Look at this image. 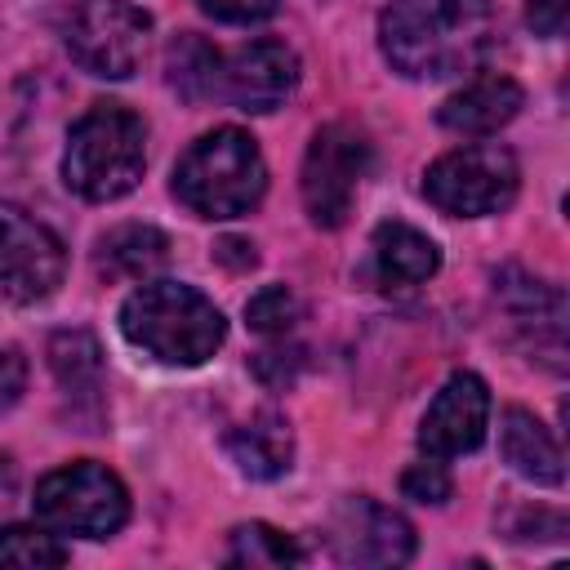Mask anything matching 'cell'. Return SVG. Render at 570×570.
Segmentation results:
<instances>
[{
  "instance_id": "4",
  "label": "cell",
  "mask_w": 570,
  "mask_h": 570,
  "mask_svg": "<svg viewBox=\"0 0 570 570\" xmlns=\"http://www.w3.org/2000/svg\"><path fill=\"white\" fill-rule=\"evenodd\" d=\"M174 196L200 214V218H240L249 214L267 191V165L258 142L236 129H209L200 134L174 165Z\"/></svg>"
},
{
  "instance_id": "26",
  "label": "cell",
  "mask_w": 570,
  "mask_h": 570,
  "mask_svg": "<svg viewBox=\"0 0 570 570\" xmlns=\"http://www.w3.org/2000/svg\"><path fill=\"white\" fill-rule=\"evenodd\" d=\"M27 392V356L18 347H0V414L13 410Z\"/></svg>"
},
{
  "instance_id": "1",
  "label": "cell",
  "mask_w": 570,
  "mask_h": 570,
  "mask_svg": "<svg viewBox=\"0 0 570 570\" xmlns=\"http://www.w3.org/2000/svg\"><path fill=\"white\" fill-rule=\"evenodd\" d=\"M490 40L485 0H387L379 13V45L392 71L410 80H441L468 71Z\"/></svg>"
},
{
  "instance_id": "9",
  "label": "cell",
  "mask_w": 570,
  "mask_h": 570,
  "mask_svg": "<svg viewBox=\"0 0 570 570\" xmlns=\"http://www.w3.org/2000/svg\"><path fill=\"white\" fill-rule=\"evenodd\" d=\"M67 249L49 223L13 200H0V298L40 303L62 285Z\"/></svg>"
},
{
  "instance_id": "22",
  "label": "cell",
  "mask_w": 570,
  "mask_h": 570,
  "mask_svg": "<svg viewBox=\"0 0 570 570\" xmlns=\"http://www.w3.org/2000/svg\"><path fill=\"white\" fill-rule=\"evenodd\" d=\"M67 561V548L49 525H4L0 530V566L18 570H53Z\"/></svg>"
},
{
  "instance_id": "10",
  "label": "cell",
  "mask_w": 570,
  "mask_h": 570,
  "mask_svg": "<svg viewBox=\"0 0 570 570\" xmlns=\"http://www.w3.org/2000/svg\"><path fill=\"white\" fill-rule=\"evenodd\" d=\"M330 548L343 566H405L414 557V525L396 508L352 494L330 517Z\"/></svg>"
},
{
  "instance_id": "11",
  "label": "cell",
  "mask_w": 570,
  "mask_h": 570,
  "mask_svg": "<svg viewBox=\"0 0 570 570\" xmlns=\"http://www.w3.org/2000/svg\"><path fill=\"white\" fill-rule=\"evenodd\" d=\"M294 85H298V53L272 36L249 40L218 62V98L254 116L285 107Z\"/></svg>"
},
{
  "instance_id": "2",
  "label": "cell",
  "mask_w": 570,
  "mask_h": 570,
  "mask_svg": "<svg viewBox=\"0 0 570 570\" xmlns=\"http://www.w3.org/2000/svg\"><path fill=\"white\" fill-rule=\"evenodd\" d=\"M120 334L165 365H205L223 338V312L183 281H142L120 303Z\"/></svg>"
},
{
  "instance_id": "24",
  "label": "cell",
  "mask_w": 570,
  "mask_h": 570,
  "mask_svg": "<svg viewBox=\"0 0 570 570\" xmlns=\"http://www.w3.org/2000/svg\"><path fill=\"white\" fill-rule=\"evenodd\" d=\"M450 490H454V481L445 472V459H419L401 472V494L414 503H445Z\"/></svg>"
},
{
  "instance_id": "3",
  "label": "cell",
  "mask_w": 570,
  "mask_h": 570,
  "mask_svg": "<svg viewBox=\"0 0 570 570\" xmlns=\"http://www.w3.org/2000/svg\"><path fill=\"white\" fill-rule=\"evenodd\" d=\"M147 169V125L125 102H94L67 134L62 178L76 196L107 205L129 196Z\"/></svg>"
},
{
  "instance_id": "7",
  "label": "cell",
  "mask_w": 570,
  "mask_h": 570,
  "mask_svg": "<svg viewBox=\"0 0 570 570\" xmlns=\"http://www.w3.org/2000/svg\"><path fill=\"white\" fill-rule=\"evenodd\" d=\"M151 18L129 0H76L67 18V53L80 71L125 80L142 67Z\"/></svg>"
},
{
  "instance_id": "25",
  "label": "cell",
  "mask_w": 570,
  "mask_h": 570,
  "mask_svg": "<svg viewBox=\"0 0 570 570\" xmlns=\"http://www.w3.org/2000/svg\"><path fill=\"white\" fill-rule=\"evenodd\" d=\"M209 18L218 22H232V27H249V22H263L281 9V0H196Z\"/></svg>"
},
{
  "instance_id": "12",
  "label": "cell",
  "mask_w": 570,
  "mask_h": 570,
  "mask_svg": "<svg viewBox=\"0 0 570 570\" xmlns=\"http://www.w3.org/2000/svg\"><path fill=\"white\" fill-rule=\"evenodd\" d=\"M485 428H490V387L481 374L459 370L432 396L419 423V450L428 459H459L485 441Z\"/></svg>"
},
{
  "instance_id": "13",
  "label": "cell",
  "mask_w": 570,
  "mask_h": 570,
  "mask_svg": "<svg viewBox=\"0 0 570 570\" xmlns=\"http://www.w3.org/2000/svg\"><path fill=\"white\" fill-rule=\"evenodd\" d=\"M494 294L508 307V316L521 330L534 334L530 338V352L543 356L548 370H566V361H561L566 356V298H561V289L525 276L521 267H503L494 276Z\"/></svg>"
},
{
  "instance_id": "23",
  "label": "cell",
  "mask_w": 570,
  "mask_h": 570,
  "mask_svg": "<svg viewBox=\"0 0 570 570\" xmlns=\"http://www.w3.org/2000/svg\"><path fill=\"white\" fill-rule=\"evenodd\" d=\"M294 321H298V298H294L285 285H263V289L249 294V303H245V325H249L254 334L276 338V334H289Z\"/></svg>"
},
{
  "instance_id": "6",
  "label": "cell",
  "mask_w": 570,
  "mask_h": 570,
  "mask_svg": "<svg viewBox=\"0 0 570 570\" xmlns=\"http://www.w3.org/2000/svg\"><path fill=\"white\" fill-rule=\"evenodd\" d=\"M521 169L503 142H468L445 151L423 174V196L450 218L503 214L517 200Z\"/></svg>"
},
{
  "instance_id": "20",
  "label": "cell",
  "mask_w": 570,
  "mask_h": 570,
  "mask_svg": "<svg viewBox=\"0 0 570 570\" xmlns=\"http://www.w3.org/2000/svg\"><path fill=\"white\" fill-rule=\"evenodd\" d=\"M298 561H303V548L267 521L236 525L227 539V552H223V566H245V570H285Z\"/></svg>"
},
{
  "instance_id": "15",
  "label": "cell",
  "mask_w": 570,
  "mask_h": 570,
  "mask_svg": "<svg viewBox=\"0 0 570 570\" xmlns=\"http://www.w3.org/2000/svg\"><path fill=\"white\" fill-rule=\"evenodd\" d=\"M499 454L512 472H521L534 485H561L566 481V459L557 436L521 405H508L499 419Z\"/></svg>"
},
{
  "instance_id": "14",
  "label": "cell",
  "mask_w": 570,
  "mask_h": 570,
  "mask_svg": "<svg viewBox=\"0 0 570 570\" xmlns=\"http://www.w3.org/2000/svg\"><path fill=\"white\" fill-rule=\"evenodd\" d=\"M525 94L512 76H481L472 85H463L459 94H450L441 107H436V120L450 129V134H463V138H481V134H494L503 129L517 111H521Z\"/></svg>"
},
{
  "instance_id": "21",
  "label": "cell",
  "mask_w": 570,
  "mask_h": 570,
  "mask_svg": "<svg viewBox=\"0 0 570 570\" xmlns=\"http://www.w3.org/2000/svg\"><path fill=\"white\" fill-rule=\"evenodd\" d=\"M218 62H223L218 49H209L200 36L183 31V36H174L169 58H165L169 85H174L183 98H214V94H218Z\"/></svg>"
},
{
  "instance_id": "27",
  "label": "cell",
  "mask_w": 570,
  "mask_h": 570,
  "mask_svg": "<svg viewBox=\"0 0 570 570\" xmlns=\"http://www.w3.org/2000/svg\"><path fill=\"white\" fill-rule=\"evenodd\" d=\"M566 18H570V0H530L525 4V22L539 36H561L566 31Z\"/></svg>"
},
{
  "instance_id": "8",
  "label": "cell",
  "mask_w": 570,
  "mask_h": 570,
  "mask_svg": "<svg viewBox=\"0 0 570 570\" xmlns=\"http://www.w3.org/2000/svg\"><path fill=\"white\" fill-rule=\"evenodd\" d=\"M370 169V138L356 125H321L303 156V205L316 227H343L356 200V187Z\"/></svg>"
},
{
  "instance_id": "16",
  "label": "cell",
  "mask_w": 570,
  "mask_h": 570,
  "mask_svg": "<svg viewBox=\"0 0 570 570\" xmlns=\"http://www.w3.org/2000/svg\"><path fill=\"white\" fill-rule=\"evenodd\" d=\"M232 463L254 481H276L294 463V432L281 410H258L227 432Z\"/></svg>"
},
{
  "instance_id": "18",
  "label": "cell",
  "mask_w": 570,
  "mask_h": 570,
  "mask_svg": "<svg viewBox=\"0 0 570 570\" xmlns=\"http://www.w3.org/2000/svg\"><path fill=\"white\" fill-rule=\"evenodd\" d=\"M370 249H374V272L383 285H423L441 267L436 240L410 223H396V218L374 227Z\"/></svg>"
},
{
  "instance_id": "17",
  "label": "cell",
  "mask_w": 570,
  "mask_h": 570,
  "mask_svg": "<svg viewBox=\"0 0 570 570\" xmlns=\"http://www.w3.org/2000/svg\"><path fill=\"white\" fill-rule=\"evenodd\" d=\"M169 263V236L151 223H120L98 236L94 267L102 281H151Z\"/></svg>"
},
{
  "instance_id": "19",
  "label": "cell",
  "mask_w": 570,
  "mask_h": 570,
  "mask_svg": "<svg viewBox=\"0 0 570 570\" xmlns=\"http://www.w3.org/2000/svg\"><path fill=\"white\" fill-rule=\"evenodd\" d=\"M49 370L67 396H94L102 387V347L89 330H58L49 338Z\"/></svg>"
},
{
  "instance_id": "5",
  "label": "cell",
  "mask_w": 570,
  "mask_h": 570,
  "mask_svg": "<svg viewBox=\"0 0 570 570\" xmlns=\"http://www.w3.org/2000/svg\"><path fill=\"white\" fill-rule=\"evenodd\" d=\"M31 503H36V517L53 534H76V539H111L129 521L125 481L107 463H94V459H76L40 476Z\"/></svg>"
}]
</instances>
